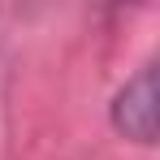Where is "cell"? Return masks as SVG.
<instances>
[{
	"instance_id": "6da1fadb",
	"label": "cell",
	"mask_w": 160,
	"mask_h": 160,
	"mask_svg": "<svg viewBox=\"0 0 160 160\" xmlns=\"http://www.w3.org/2000/svg\"><path fill=\"white\" fill-rule=\"evenodd\" d=\"M156 121H160V108H156V65H143L112 100V126L134 138V143H156Z\"/></svg>"
}]
</instances>
